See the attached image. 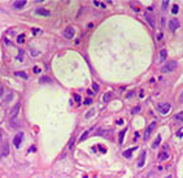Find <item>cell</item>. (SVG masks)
<instances>
[{"label":"cell","instance_id":"obj_1","mask_svg":"<svg viewBox=\"0 0 183 178\" xmlns=\"http://www.w3.org/2000/svg\"><path fill=\"white\" fill-rule=\"evenodd\" d=\"M177 61H167L165 65L162 66L161 71L162 73H170V71H174L175 69H177Z\"/></svg>","mask_w":183,"mask_h":178},{"label":"cell","instance_id":"obj_2","mask_svg":"<svg viewBox=\"0 0 183 178\" xmlns=\"http://www.w3.org/2000/svg\"><path fill=\"white\" fill-rule=\"evenodd\" d=\"M170 104L169 103H158L157 104V109H158V112L161 113V115H167L169 113V111H170Z\"/></svg>","mask_w":183,"mask_h":178},{"label":"cell","instance_id":"obj_3","mask_svg":"<svg viewBox=\"0 0 183 178\" xmlns=\"http://www.w3.org/2000/svg\"><path fill=\"white\" fill-rule=\"evenodd\" d=\"M156 129V122H151L147 126V129H145V133H144V141H147V139L149 138V135L152 134V131H153Z\"/></svg>","mask_w":183,"mask_h":178},{"label":"cell","instance_id":"obj_4","mask_svg":"<svg viewBox=\"0 0 183 178\" xmlns=\"http://www.w3.org/2000/svg\"><path fill=\"white\" fill-rule=\"evenodd\" d=\"M22 139H24V133H17V135H16V137H14V139H13V144H14V147H16V148H20Z\"/></svg>","mask_w":183,"mask_h":178},{"label":"cell","instance_id":"obj_5","mask_svg":"<svg viewBox=\"0 0 183 178\" xmlns=\"http://www.w3.org/2000/svg\"><path fill=\"white\" fill-rule=\"evenodd\" d=\"M75 35V30H74L73 27H66L64 30V36L66 38V39H73V36Z\"/></svg>","mask_w":183,"mask_h":178},{"label":"cell","instance_id":"obj_6","mask_svg":"<svg viewBox=\"0 0 183 178\" xmlns=\"http://www.w3.org/2000/svg\"><path fill=\"white\" fill-rule=\"evenodd\" d=\"M167 26H169V29L171 30V31H174V30H177L179 27V21L177 20V18H171V20L169 21V24H167Z\"/></svg>","mask_w":183,"mask_h":178},{"label":"cell","instance_id":"obj_7","mask_svg":"<svg viewBox=\"0 0 183 178\" xmlns=\"http://www.w3.org/2000/svg\"><path fill=\"white\" fill-rule=\"evenodd\" d=\"M20 108H21V104L17 103L14 105V108L12 109V112H10V120H16L17 116H18V112H20Z\"/></svg>","mask_w":183,"mask_h":178},{"label":"cell","instance_id":"obj_8","mask_svg":"<svg viewBox=\"0 0 183 178\" xmlns=\"http://www.w3.org/2000/svg\"><path fill=\"white\" fill-rule=\"evenodd\" d=\"M26 0H18V1H14L13 3V8H16V9H21V8H24V7L26 5Z\"/></svg>","mask_w":183,"mask_h":178},{"label":"cell","instance_id":"obj_9","mask_svg":"<svg viewBox=\"0 0 183 178\" xmlns=\"http://www.w3.org/2000/svg\"><path fill=\"white\" fill-rule=\"evenodd\" d=\"M1 156H8L9 155V146H8V143H4V144H3V147H1Z\"/></svg>","mask_w":183,"mask_h":178},{"label":"cell","instance_id":"obj_10","mask_svg":"<svg viewBox=\"0 0 183 178\" xmlns=\"http://www.w3.org/2000/svg\"><path fill=\"white\" fill-rule=\"evenodd\" d=\"M136 150V147H131V148H129V150H126V151H124V157H126V159H130L131 157V155H133V152Z\"/></svg>","mask_w":183,"mask_h":178},{"label":"cell","instance_id":"obj_11","mask_svg":"<svg viewBox=\"0 0 183 178\" xmlns=\"http://www.w3.org/2000/svg\"><path fill=\"white\" fill-rule=\"evenodd\" d=\"M145 151L144 152H141V155H140V157H139V161H138V166H139V168H143L144 166V161H145Z\"/></svg>","mask_w":183,"mask_h":178},{"label":"cell","instance_id":"obj_12","mask_svg":"<svg viewBox=\"0 0 183 178\" xmlns=\"http://www.w3.org/2000/svg\"><path fill=\"white\" fill-rule=\"evenodd\" d=\"M36 14H40V16H51V12L47 9H43V8H38L36 9Z\"/></svg>","mask_w":183,"mask_h":178},{"label":"cell","instance_id":"obj_13","mask_svg":"<svg viewBox=\"0 0 183 178\" xmlns=\"http://www.w3.org/2000/svg\"><path fill=\"white\" fill-rule=\"evenodd\" d=\"M166 57H167V51L166 50H161L160 51V61H165L166 60Z\"/></svg>","mask_w":183,"mask_h":178},{"label":"cell","instance_id":"obj_14","mask_svg":"<svg viewBox=\"0 0 183 178\" xmlns=\"http://www.w3.org/2000/svg\"><path fill=\"white\" fill-rule=\"evenodd\" d=\"M112 98H113V94H112V92H105L103 95V101H109Z\"/></svg>","mask_w":183,"mask_h":178},{"label":"cell","instance_id":"obj_15","mask_svg":"<svg viewBox=\"0 0 183 178\" xmlns=\"http://www.w3.org/2000/svg\"><path fill=\"white\" fill-rule=\"evenodd\" d=\"M145 20H147V22L149 24V26L151 27H155V22H153V18H152L149 14H145Z\"/></svg>","mask_w":183,"mask_h":178},{"label":"cell","instance_id":"obj_16","mask_svg":"<svg viewBox=\"0 0 183 178\" xmlns=\"http://www.w3.org/2000/svg\"><path fill=\"white\" fill-rule=\"evenodd\" d=\"M125 134H126V129H125V130H122V131H119V135H118V142L119 143H124Z\"/></svg>","mask_w":183,"mask_h":178},{"label":"cell","instance_id":"obj_17","mask_svg":"<svg viewBox=\"0 0 183 178\" xmlns=\"http://www.w3.org/2000/svg\"><path fill=\"white\" fill-rule=\"evenodd\" d=\"M160 143H161V135H157V139L155 141V143L152 144V148H157L160 146Z\"/></svg>","mask_w":183,"mask_h":178},{"label":"cell","instance_id":"obj_18","mask_svg":"<svg viewBox=\"0 0 183 178\" xmlns=\"http://www.w3.org/2000/svg\"><path fill=\"white\" fill-rule=\"evenodd\" d=\"M167 157H169V153L165 152V151H162V152L158 155V160H166Z\"/></svg>","mask_w":183,"mask_h":178},{"label":"cell","instance_id":"obj_19","mask_svg":"<svg viewBox=\"0 0 183 178\" xmlns=\"http://www.w3.org/2000/svg\"><path fill=\"white\" fill-rule=\"evenodd\" d=\"M175 120L178 121V122H182L183 124V112H179L175 115Z\"/></svg>","mask_w":183,"mask_h":178},{"label":"cell","instance_id":"obj_20","mask_svg":"<svg viewBox=\"0 0 183 178\" xmlns=\"http://www.w3.org/2000/svg\"><path fill=\"white\" fill-rule=\"evenodd\" d=\"M40 83H51V78L50 77H42L39 79Z\"/></svg>","mask_w":183,"mask_h":178},{"label":"cell","instance_id":"obj_21","mask_svg":"<svg viewBox=\"0 0 183 178\" xmlns=\"http://www.w3.org/2000/svg\"><path fill=\"white\" fill-rule=\"evenodd\" d=\"M94 115H95V109H90V111L86 113V118H91Z\"/></svg>","mask_w":183,"mask_h":178},{"label":"cell","instance_id":"obj_22","mask_svg":"<svg viewBox=\"0 0 183 178\" xmlns=\"http://www.w3.org/2000/svg\"><path fill=\"white\" fill-rule=\"evenodd\" d=\"M90 133H91V130H87V131H86V133H84V134H83V135H82V137L79 138V141H81V142H83V141H84V139H86V138H87V137H88V135H90Z\"/></svg>","mask_w":183,"mask_h":178},{"label":"cell","instance_id":"obj_23","mask_svg":"<svg viewBox=\"0 0 183 178\" xmlns=\"http://www.w3.org/2000/svg\"><path fill=\"white\" fill-rule=\"evenodd\" d=\"M16 75H17V77H22V78H27V74L24 73V71H17Z\"/></svg>","mask_w":183,"mask_h":178},{"label":"cell","instance_id":"obj_24","mask_svg":"<svg viewBox=\"0 0 183 178\" xmlns=\"http://www.w3.org/2000/svg\"><path fill=\"white\" fill-rule=\"evenodd\" d=\"M161 5H162V8H161V9H162V10H166V8H167V5H169V1H167V0H164V1H162V4H161Z\"/></svg>","mask_w":183,"mask_h":178},{"label":"cell","instance_id":"obj_25","mask_svg":"<svg viewBox=\"0 0 183 178\" xmlns=\"http://www.w3.org/2000/svg\"><path fill=\"white\" fill-rule=\"evenodd\" d=\"M178 12H179V7H178V5H174L173 9H171V13H173V14H177Z\"/></svg>","mask_w":183,"mask_h":178},{"label":"cell","instance_id":"obj_26","mask_svg":"<svg viewBox=\"0 0 183 178\" xmlns=\"http://www.w3.org/2000/svg\"><path fill=\"white\" fill-rule=\"evenodd\" d=\"M24 40H25V35H20V36H18V39H17L18 43H22Z\"/></svg>","mask_w":183,"mask_h":178},{"label":"cell","instance_id":"obj_27","mask_svg":"<svg viewBox=\"0 0 183 178\" xmlns=\"http://www.w3.org/2000/svg\"><path fill=\"white\" fill-rule=\"evenodd\" d=\"M92 89L95 90V92L99 91V85H98V83H92Z\"/></svg>","mask_w":183,"mask_h":178},{"label":"cell","instance_id":"obj_28","mask_svg":"<svg viewBox=\"0 0 183 178\" xmlns=\"http://www.w3.org/2000/svg\"><path fill=\"white\" fill-rule=\"evenodd\" d=\"M91 103H92V100H91V99H90V98H87V99H86V100H84V104H86V105H90V104H91Z\"/></svg>","mask_w":183,"mask_h":178},{"label":"cell","instance_id":"obj_29","mask_svg":"<svg viewBox=\"0 0 183 178\" xmlns=\"http://www.w3.org/2000/svg\"><path fill=\"white\" fill-rule=\"evenodd\" d=\"M22 55H24V52L20 51V55L17 56V60H20V61H22Z\"/></svg>","mask_w":183,"mask_h":178},{"label":"cell","instance_id":"obj_30","mask_svg":"<svg viewBox=\"0 0 183 178\" xmlns=\"http://www.w3.org/2000/svg\"><path fill=\"white\" fill-rule=\"evenodd\" d=\"M99 150L101 151V152H105V151H107V148H105V147H103V146H99Z\"/></svg>","mask_w":183,"mask_h":178},{"label":"cell","instance_id":"obj_31","mask_svg":"<svg viewBox=\"0 0 183 178\" xmlns=\"http://www.w3.org/2000/svg\"><path fill=\"white\" fill-rule=\"evenodd\" d=\"M139 109H140V107H139V105H138V107H135V108L133 109V113H136L138 111H139Z\"/></svg>","mask_w":183,"mask_h":178},{"label":"cell","instance_id":"obj_32","mask_svg":"<svg viewBox=\"0 0 183 178\" xmlns=\"http://www.w3.org/2000/svg\"><path fill=\"white\" fill-rule=\"evenodd\" d=\"M34 73H40V69L38 66H34Z\"/></svg>","mask_w":183,"mask_h":178},{"label":"cell","instance_id":"obj_33","mask_svg":"<svg viewBox=\"0 0 183 178\" xmlns=\"http://www.w3.org/2000/svg\"><path fill=\"white\" fill-rule=\"evenodd\" d=\"M94 4H95L96 7H100V4H101V3H100V1H94Z\"/></svg>","mask_w":183,"mask_h":178},{"label":"cell","instance_id":"obj_34","mask_svg":"<svg viewBox=\"0 0 183 178\" xmlns=\"http://www.w3.org/2000/svg\"><path fill=\"white\" fill-rule=\"evenodd\" d=\"M75 100L77 101H81V96L79 95H75Z\"/></svg>","mask_w":183,"mask_h":178},{"label":"cell","instance_id":"obj_35","mask_svg":"<svg viewBox=\"0 0 183 178\" xmlns=\"http://www.w3.org/2000/svg\"><path fill=\"white\" fill-rule=\"evenodd\" d=\"M178 137H183V130H181L178 133Z\"/></svg>","mask_w":183,"mask_h":178},{"label":"cell","instance_id":"obj_36","mask_svg":"<svg viewBox=\"0 0 183 178\" xmlns=\"http://www.w3.org/2000/svg\"><path fill=\"white\" fill-rule=\"evenodd\" d=\"M1 94H3V87L0 86V95H1Z\"/></svg>","mask_w":183,"mask_h":178},{"label":"cell","instance_id":"obj_37","mask_svg":"<svg viewBox=\"0 0 183 178\" xmlns=\"http://www.w3.org/2000/svg\"><path fill=\"white\" fill-rule=\"evenodd\" d=\"M1 135H3V134H1V130H0V139H1Z\"/></svg>","mask_w":183,"mask_h":178},{"label":"cell","instance_id":"obj_38","mask_svg":"<svg viewBox=\"0 0 183 178\" xmlns=\"http://www.w3.org/2000/svg\"><path fill=\"white\" fill-rule=\"evenodd\" d=\"M166 178H173V177H171V176H167V177H166Z\"/></svg>","mask_w":183,"mask_h":178}]
</instances>
